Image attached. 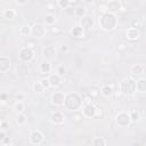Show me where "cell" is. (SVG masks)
<instances>
[{"label":"cell","mask_w":146,"mask_h":146,"mask_svg":"<svg viewBox=\"0 0 146 146\" xmlns=\"http://www.w3.org/2000/svg\"><path fill=\"white\" fill-rule=\"evenodd\" d=\"M16 3L17 5H25V3H27V1H16Z\"/></svg>","instance_id":"cell-45"},{"label":"cell","mask_w":146,"mask_h":146,"mask_svg":"<svg viewBox=\"0 0 146 146\" xmlns=\"http://www.w3.org/2000/svg\"><path fill=\"white\" fill-rule=\"evenodd\" d=\"M131 27L139 30V27H140V23H139V21H137V19L132 21V22H131Z\"/></svg>","instance_id":"cell-38"},{"label":"cell","mask_w":146,"mask_h":146,"mask_svg":"<svg viewBox=\"0 0 146 146\" xmlns=\"http://www.w3.org/2000/svg\"><path fill=\"white\" fill-rule=\"evenodd\" d=\"M117 17L115 14H112V13H105V14H102L98 18V24L100 26L102 30L104 31H113L116 29L117 26Z\"/></svg>","instance_id":"cell-1"},{"label":"cell","mask_w":146,"mask_h":146,"mask_svg":"<svg viewBox=\"0 0 146 146\" xmlns=\"http://www.w3.org/2000/svg\"><path fill=\"white\" fill-rule=\"evenodd\" d=\"M92 146H106V141L103 137H95L92 140Z\"/></svg>","instance_id":"cell-27"},{"label":"cell","mask_w":146,"mask_h":146,"mask_svg":"<svg viewBox=\"0 0 146 146\" xmlns=\"http://www.w3.org/2000/svg\"><path fill=\"white\" fill-rule=\"evenodd\" d=\"M65 94L62 91H55L51 94V103L56 106H63L65 103Z\"/></svg>","instance_id":"cell-8"},{"label":"cell","mask_w":146,"mask_h":146,"mask_svg":"<svg viewBox=\"0 0 146 146\" xmlns=\"http://www.w3.org/2000/svg\"><path fill=\"white\" fill-rule=\"evenodd\" d=\"M80 26L86 31V30H90V29H92L94 26H95V21H94V18H91L90 16H84V17H82L81 19H80Z\"/></svg>","instance_id":"cell-11"},{"label":"cell","mask_w":146,"mask_h":146,"mask_svg":"<svg viewBox=\"0 0 146 146\" xmlns=\"http://www.w3.org/2000/svg\"><path fill=\"white\" fill-rule=\"evenodd\" d=\"M57 5H58V7H60L63 9H66V8H68L71 6L70 5V0H59L57 2Z\"/></svg>","instance_id":"cell-31"},{"label":"cell","mask_w":146,"mask_h":146,"mask_svg":"<svg viewBox=\"0 0 146 146\" xmlns=\"http://www.w3.org/2000/svg\"><path fill=\"white\" fill-rule=\"evenodd\" d=\"M120 91L123 95L132 96L137 91V81L132 78H124L120 82Z\"/></svg>","instance_id":"cell-3"},{"label":"cell","mask_w":146,"mask_h":146,"mask_svg":"<svg viewBox=\"0 0 146 146\" xmlns=\"http://www.w3.org/2000/svg\"><path fill=\"white\" fill-rule=\"evenodd\" d=\"M0 129H1V131H6V130H8V129H9V123H8L7 121L2 120L1 123H0Z\"/></svg>","instance_id":"cell-34"},{"label":"cell","mask_w":146,"mask_h":146,"mask_svg":"<svg viewBox=\"0 0 146 146\" xmlns=\"http://www.w3.org/2000/svg\"><path fill=\"white\" fill-rule=\"evenodd\" d=\"M115 122H116V124H117L119 127L125 128V127H128L132 121H131V119H130L129 113H127V112H119V113L116 114V116H115Z\"/></svg>","instance_id":"cell-4"},{"label":"cell","mask_w":146,"mask_h":146,"mask_svg":"<svg viewBox=\"0 0 146 146\" xmlns=\"http://www.w3.org/2000/svg\"><path fill=\"white\" fill-rule=\"evenodd\" d=\"M50 121L54 124H62V123H64V115H63V113L58 112V111L54 112L51 114V116H50Z\"/></svg>","instance_id":"cell-16"},{"label":"cell","mask_w":146,"mask_h":146,"mask_svg":"<svg viewBox=\"0 0 146 146\" xmlns=\"http://www.w3.org/2000/svg\"><path fill=\"white\" fill-rule=\"evenodd\" d=\"M129 115H130V119H131L132 122H136L139 119V113L137 111H135V110L131 111V112H129Z\"/></svg>","instance_id":"cell-32"},{"label":"cell","mask_w":146,"mask_h":146,"mask_svg":"<svg viewBox=\"0 0 146 146\" xmlns=\"http://www.w3.org/2000/svg\"><path fill=\"white\" fill-rule=\"evenodd\" d=\"M66 72V70H65V67L63 66V65H59L58 67H57V71H56V73L58 74V75H64V73Z\"/></svg>","instance_id":"cell-35"},{"label":"cell","mask_w":146,"mask_h":146,"mask_svg":"<svg viewBox=\"0 0 146 146\" xmlns=\"http://www.w3.org/2000/svg\"><path fill=\"white\" fill-rule=\"evenodd\" d=\"M42 56L46 58V60H49L56 56V48L54 46H47L42 49Z\"/></svg>","instance_id":"cell-12"},{"label":"cell","mask_w":146,"mask_h":146,"mask_svg":"<svg viewBox=\"0 0 146 146\" xmlns=\"http://www.w3.org/2000/svg\"><path fill=\"white\" fill-rule=\"evenodd\" d=\"M34 58V51L31 47H23L19 50V59L23 63H29Z\"/></svg>","instance_id":"cell-5"},{"label":"cell","mask_w":146,"mask_h":146,"mask_svg":"<svg viewBox=\"0 0 146 146\" xmlns=\"http://www.w3.org/2000/svg\"><path fill=\"white\" fill-rule=\"evenodd\" d=\"M137 91L140 94H145L146 92V79L140 78L137 80Z\"/></svg>","instance_id":"cell-21"},{"label":"cell","mask_w":146,"mask_h":146,"mask_svg":"<svg viewBox=\"0 0 146 146\" xmlns=\"http://www.w3.org/2000/svg\"><path fill=\"white\" fill-rule=\"evenodd\" d=\"M60 51L67 52V51H68V47H67V46H60Z\"/></svg>","instance_id":"cell-40"},{"label":"cell","mask_w":146,"mask_h":146,"mask_svg":"<svg viewBox=\"0 0 146 146\" xmlns=\"http://www.w3.org/2000/svg\"><path fill=\"white\" fill-rule=\"evenodd\" d=\"M26 121H27V117H26V115H25L24 113H19V114H17V116H16V123H17L18 125H23V124H25Z\"/></svg>","instance_id":"cell-26"},{"label":"cell","mask_w":146,"mask_h":146,"mask_svg":"<svg viewBox=\"0 0 146 146\" xmlns=\"http://www.w3.org/2000/svg\"><path fill=\"white\" fill-rule=\"evenodd\" d=\"M1 143V146H5V145H11V138L9 136H6L3 139L0 140Z\"/></svg>","instance_id":"cell-33"},{"label":"cell","mask_w":146,"mask_h":146,"mask_svg":"<svg viewBox=\"0 0 146 146\" xmlns=\"http://www.w3.org/2000/svg\"><path fill=\"white\" fill-rule=\"evenodd\" d=\"M41 83H42V86H43V88H44V89H47V88H49V87H50L49 79H42V80H41Z\"/></svg>","instance_id":"cell-37"},{"label":"cell","mask_w":146,"mask_h":146,"mask_svg":"<svg viewBox=\"0 0 146 146\" xmlns=\"http://www.w3.org/2000/svg\"><path fill=\"white\" fill-rule=\"evenodd\" d=\"M15 98H16L17 102H22V100L24 99V95H23V94H17V95L15 96Z\"/></svg>","instance_id":"cell-39"},{"label":"cell","mask_w":146,"mask_h":146,"mask_svg":"<svg viewBox=\"0 0 146 146\" xmlns=\"http://www.w3.org/2000/svg\"><path fill=\"white\" fill-rule=\"evenodd\" d=\"M19 33L22 35H24V36H29L32 33V26H30V25H23L21 27V30H19Z\"/></svg>","instance_id":"cell-25"},{"label":"cell","mask_w":146,"mask_h":146,"mask_svg":"<svg viewBox=\"0 0 146 146\" xmlns=\"http://www.w3.org/2000/svg\"><path fill=\"white\" fill-rule=\"evenodd\" d=\"M29 72H30V68H29L27 64H25V63H19L16 66V74L18 76H21V78L26 76L29 74Z\"/></svg>","instance_id":"cell-15"},{"label":"cell","mask_w":146,"mask_h":146,"mask_svg":"<svg viewBox=\"0 0 146 146\" xmlns=\"http://www.w3.org/2000/svg\"><path fill=\"white\" fill-rule=\"evenodd\" d=\"M100 92H102L103 96H105V97H110V96L113 95L114 90H113V87H112V86H110V84H105V86L102 87Z\"/></svg>","instance_id":"cell-22"},{"label":"cell","mask_w":146,"mask_h":146,"mask_svg":"<svg viewBox=\"0 0 146 146\" xmlns=\"http://www.w3.org/2000/svg\"><path fill=\"white\" fill-rule=\"evenodd\" d=\"M6 136H7V135H6V131H0V140L3 139Z\"/></svg>","instance_id":"cell-43"},{"label":"cell","mask_w":146,"mask_h":146,"mask_svg":"<svg viewBox=\"0 0 146 146\" xmlns=\"http://www.w3.org/2000/svg\"><path fill=\"white\" fill-rule=\"evenodd\" d=\"M39 71H40L41 74H48V73H50V71H51V64H50V62L49 60H43L40 64Z\"/></svg>","instance_id":"cell-18"},{"label":"cell","mask_w":146,"mask_h":146,"mask_svg":"<svg viewBox=\"0 0 146 146\" xmlns=\"http://www.w3.org/2000/svg\"><path fill=\"white\" fill-rule=\"evenodd\" d=\"M74 15L81 19L82 17L87 16V9H86L84 7H80V6H79V7L74 8Z\"/></svg>","instance_id":"cell-24"},{"label":"cell","mask_w":146,"mask_h":146,"mask_svg":"<svg viewBox=\"0 0 146 146\" xmlns=\"http://www.w3.org/2000/svg\"><path fill=\"white\" fill-rule=\"evenodd\" d=\"M10 66H11V63H10L9 58L6 56H1L0 57V72L7 73L10 70Z\"/></svg>","instance_id":"cell-14"},{"label":"cell","mask_w":146,"mask_h":146,"mask_svg":"<svg viewBox=\"0 0 146 146\" xmlns=\"http://www.w3.org/2000/svg\"><path fill=\"white\" fill-rule=\"evenodd\" d=\"M5 146H11V145H5Z\"/></svg>","instance_id":"cell-46"},{"label":"cell","mask_w":146,"mask_h":146,"mask_svg":"<svg viewBox=\"0 0 146 146\" xmlns=\"http://www.w3.org/2000/svg\"><path fill=\"white\" fill-rule=\"evenodd\" d=\"M14 108H15V111L17 112V114H19V113H23V111H24L25 106H24V104H23L22 102H16V103H15Z\"/></svg>","instance_id":"cell-29"},{"label":"cell","mask_w":146,"mask_h":146,"mask_svg":"<svg viewBox=\"0 0 146 146\" xmlns=\"http://www.w3.org/2000/svg\"><path fill=\"white\" fill-rule=\"evenodd\" d=\"M31 34L34 38H38V39L43 38L46 35V27L43 25H41V24H34L32 26V33Z\"/></svg>","instance_id":"cell-10"},{"label":"cell","mask_w":146,"mask_h":146,"mask_svg":"<svg viewBox=\"0 0 146 146\" xmlns=\"http://www.w3.org/2000/svg\"><path fill=\"white\" fill-rule=\"evenodd\" d=\"M43 86H42V83H41V81H39V82H35L34 84H33V90L35 91V92H42L43 91Z\"/></svg>","instance_id":"cell-30"},{"label":"cell","mask_w":146,"mask_h":146,"mask_svg":"<svg viewBox=\"0 0 146 146\" xmlns=\"http://www.w3.org/2000/svg\"><path fill=\"white\" fill-rule=\"evenodd\" d=\"M48 79H49V82H50V87H58L62 83V76L58 75L57 73L51 74Z\"/></svg>","instance_id":"cell-19"},{"label":"cell","mask_w":146,"mask_h":146,"mask_svg":"<svg viewBox=\"0 0 146 146\" xmlns=\"http://www.w3.org/2000/svg\"><path fill=\"white\" fill-rule=\"evenodd\" d=\"M71 33H72V35H73L74 38H78V39H80V38H83V36H84V30H83L80 25L74 26V27L71 30Z\"/></svg>","instance_id":"cell-20"},{"label":"cell","mask_w":146,"mask_h":146,"mask_svg":"<svg viewBox=\"0 0 146 146\" xmlns=\"http://www.w3.org/2000/svg\"><path fill=\"white\" fill-rule=\"evenodd\" d=\"M140 36V32L139 30L137 29H133V27H129L127 31H125V38L130 41H135L137 39H139Z\"/></svg>","instance_id":"cell-13"},{"label":"cell","mask_w":146,"mask_h":146,"mask_svg":"<svg viewBox=\"0 0 146 146\" xmlns=\"http://www.w3.org/2000/svg\"><path fill=\"white\" fill-rule=\"evenodd\" d=\"M1 16H2V18L7 19V21H11L16 17V11L14 9H10V8L3 9V11L1 13Z\"/></svg>","instance_id":"cell-17"},{"label":"cell","mask_w":146,"mask_h":146,"mask_svg":"<svg viewBox=\"0 0 146 146\" xmlns=\"http://www.w3.org/2000/svg\"><path fill=\"white\" fill-rule=\"evenodd\" d=\"M0 98H1V100H2V102H5V100L7 99V94H6V92H2V94H1V96H0Z\"/></svg>","instance_id":"cell-41"},{"label":"cell","mask_w":146,"mask_h":146,"mask_svg":"<svg viewBox=\"0 0 146 146\" xmlns=\"http://www.w3.org/2000/svg\"><path fill=\"white\" fill-rule=\"evenodd\" d=\"M99 11H102V14H105V13H108V10H107V5L106 3H100L99 5V9H98Z\"/></svg>","instance_id":"cell-36"},{"label":"cell","mask_w":146,"mask_h":146,"mask_svg":"<svg viewBox=\"0 0 146 146\" xmlns=\"http://www.w3.org/2000/svg\"><path fill=\"white\" fill-rule=\"evenodd\" d=\"M82 116H83L82 114H81V115H75V116H74V119H75V121H76V122H81Z\"/></svg>","instance_id":"cell-42"},{"label":"cell","mask_w":146,"mask_h":146,"mask_svg":"<svg viewBox=\"0 0 146 146\" xmlns=\"http://www.w3.org/2000/svg\"><path fill=\"white\" fill-rule=\"evenodd\" d=\"M30 143L33 144V145H40L43 143V139H44V136L43 133L40 131V130H33L31 133H30Z\"/></svg>","instance_id":"cell-7"},{"label":"cell","mask_w":146,"mask_h":146,"mask_svg":"<svg viewBox=\"0 0 146 146\" xmlns=\"http://www.w3.org/2000/svg\"><path fill=\"white\" fill-rule=\"evenodd\" d=\"M44 22H46V24H48V25H52V24L56 22V16L52 15V14H47L46 17H44Z\"/></svg>","instance_id":"cell-28"},{"label":"cell","mask_w":146,"mask_h":146,"mask_svg":"<svg viewBox=\"0 0 146 146\" xmlns=\"http://www.w3.org/2000/svg\"><path fill=\"white\" fill-rule=\"evenodd\" d=\"M79 3H80L79 1H70V5H71V6H78Z\"/></svg>","instance_id":"cell-44"},{"label":"cell","mask_w":146,"mask_h":146,"mask_svg":"<svg viewBox=\"0 0 146 146\" xmlns=\"http://www.w3.org/2000/svg\"><path fill=\"white\" fill-rule=\"evenodd\" d=\"M130 72L133 74V75H139L144 72V66L141 64H133L131 67H130Z\"/></svg>","instance_id":"cell-23"},{"label":"cell","mask_w":146,"mask_h":146,"mask_svg":"<svg viewBox=\"0 0 146 146\" xmlns=\"http://www.w3.org/2000/svg\"><path fill=\"white\" fill-rule=\"evenodd\" d=\"M106 5H107V10H108V13L115 14V13L122 10V2L119 1V0L108 1V2H106Z\"/></svg>","instance_id":"cell-9"},{"label":"cell","mask_w":146,"mask_h":146,"mask_svg":"<svg viewBox=\"0 0 146 146\" xmlns=\"http://www.w3.org/2000/svg\"><path fill=\"white\" fill-rule=\"evenodd\" d=\"M96 112H97V107L92 104H84L82 107V115L84 117L88 119L96 117Z\"/></svg>","instance_id":"cell-6"},{"label":"cell","mask_w":146,"mask_h":146,"mask_svg":"<svg viewBox=\"0 0 146 146\" xmlns=\"http://www.w3.org/2000/svg\"><path fill=\"white\" fill-rule=\"evenodd\" d=\"M83 105H84L83 104V99L78 92H68V94H66L65 103H64V106L66 107V110L75 112V111L82 110Z\"/></svg>","instance_id":"cell-2"}]
</instances>
